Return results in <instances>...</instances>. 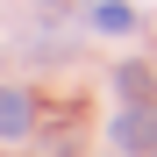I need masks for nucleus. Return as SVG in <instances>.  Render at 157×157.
<instances>
[{
  "label": "nucleus",
  "instance_id": "obj_2",
  "mask_svg": "<svg viewBox=\"0 0 157 157\" xmlns=\"http://www.w3.org/2000/svg\"><path fill=\"white\" fill-rule=\"evenodd\" d=\"M29 128H36V100L21 86H0V143H21Z\"/></svg>",
  "mask_w": 157,
  "mask_h": 157
},
{
  "label": "nucleus",
  "instance_id": "obj_3",
  "mask_svg": "<svg viewBox=\"0 0 157 157\" xmlns=\"http://www.w3.org/2000/svg\"><path fill=\"white\" fill-rule=\"evenodd\" d=\"M150 86H157V78H150V64H114V93L128 100V107H143V100H150Z\"/></svg>",
  "mask_w": 157,
  "mask_h": 157
},
{
  "label": "nucleus",
  "instance_id": "obj_4",
  "mask_svg": "<svg viewBox=\"0 0 157 157\" xmlns=\"http://www.w3.org/2000/svg\"><path fill=\"white\" fill-rule=\"evenodd\" d=\"M93 29H100V36H128V29H136V7H121V0H100V7H93Z\"/></svg>",
  "mask_w": 157,
  "mask_h": 157
},
{
  "label": "nucleus",
  "instance_id": "obj_5",
  "mask_svg": "<svg viewBox=\"0 0 157 157\" xmlns=\"http://www.w3.org/2000/svg\"><path fill=\"white\" fill-rule=\"evenodd\" d=\"M43 7H64V0H43Z\"/></svg>",
  "mask_w": 157,
  "mask_h": 157
},
{
  "label": "nucleus",
  "instance_id": "obj_1",
  "mask_svg": "<svg viewBox=\"0 0 157 157\" xmlns=\"http://www.w3.org/2000/svg\"><path fill=\"white\" fill-rule=\"evenodd\" d=\"M107 143L121 157H157V107H150V100H143V107H121L107 121Z\"/></svg>",
  "mask_w": 157,
  "mask_h": 157
}]
</instances>
